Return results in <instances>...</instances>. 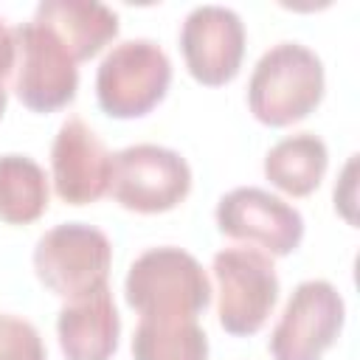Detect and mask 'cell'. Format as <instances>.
<instances>
[{
    "mask_svg": "<svg viewBox=\"0 0 360 360\" xmlns=\"http://www.w3.org/2000/svg\"><path fill=\"white\" fill-rule=\"evenodd\" d=\"M323 62L301 42H278L262 53L248 82V107L267 127L307 118L323 98Z\"/></svg>",
    "mask_w": 360,
    "mask_h": 360,
    "instance_id": "6da1fadb",
    "label": "cell"
},
{
    "mask_svg": "<svg viewBox=\"0 0 360 360\" xmlns=\"http://www.w3.org/2000/svg\"><path fill=\"white\" fill-rule=\"evenodd\" d=\"M124 295L141 318H197L211 304V281L191 253L163 245L129 264Z\"/></svg>",
    "mask_w": 360,
    "mask_h": 360,
    "instance_id": "7a4b0ae2",
    "label": "cell"
},
{
    "mask_svg": "<svg viewBox=\"0 0 360 360\" xmlns=\"http://www.w3.org/2000/svg\"><path fill=\"white\" fill-rule=\"evenodd\" d=\"M110 264L112 245L107 233L87 222H62L45 231L34 248L37 278L65 301L104 290Z\"/></svg>",
    "mask_w": 360,
    "mask_h": 360,
    "instance_id": "3957f363",
    "label": "cell"
},
{
    "mask_svg": "<svg viewBox=\"0 0 360 360\" xmlns=\"http://www.w3.org/2000/svg\"><path fill=\"white\" fill-rule=\"evenodd\" d=\"M172 84V62L152 39L118 42L96 70L98 107L112 118H141L155 110Z\"/></svg>",
    "mask_w": 360,
    "mask_h": 360,
    "instance_id": "277c9868",
    "label": "cell"
},
{
    "mask_svg": "<svg viewBox=\"0 0 360 360\" xmlns=\"http://www.w3.org/2000/svg\"><path fill=\"white\" fill-rule=\"evenodd\" d=\"M217 278V315L219 326L228 335H256L276 301H278V276L273 259L256 248H225L214 256Z\"/></svg>",
    "mask_w": 360,
    "mask_h": 360,
    "instance_id": "5b68a950",
    "label": "cell"
},
{
    "mask_svg": "<svg viewBox=\"0 0 360 360\" xmlns=\"http://www.w3.org/2000/svg\"><path fill=\"white\" fill-rule=\"evenodd\" d=\"M191 191V169L174 149L135 143L112 155L110 194L138 214H160L180 205Z\"/></svg>",
    "mask_w": 360,
    "mask_h": 360,
    "instance_id": "8992f818",
    "label": "cell"
},
{
    "mask_svg": "<svg viewBox=\"0 0 360 360\" xmlns=\"http://www.w3.org/2000/svg\"><path fill=\"white\" fill-rule=\"evenodd\" d=\"M14 48V93L28 110L53 112L76 98V59L45 22L31 20L17 25Z\"/></svg>",
    "mask_w": 360,
    "mask_h": 360,
    "instance_id": "52a82bcc",
    "label": "cell"
},
{
    "mask_svg": "<svg viewBox=\"0 0 360 360\" xmlns=\"http://www.w3.org/2000/svg\"><path fill=\"white\" fill-rule=\"evenodd\" d=\"M343 318L346 307L335 284L323 278L301 281L270 335L273 360H321L338 340Z\"/></svg>",
    "mask_w": 360,
    "mask_h": 360,
    "instance_id": "ba28073f",
    "label": "cell"
},
{
    "mask_svg": "<svg viewBox=\"0 0 360 360\" xmlns=\"http://www.w3.org/2000/svg\"><path fill=\"white\" fill-rule=\"evenodd\" d=\"M217 228L231 239L259 245L267 256H287L304 239V217L281 197L256 186H239L219 197Z\"/></svg>",
    "mask_w": 360,
    "mask_h": 360,
    "instance_id": "9c48e42d",
    "label": "cell"
},
{
    "mask_svg": "<svg viewBox=\"0 0 360 360\" xmlns=\"http://www.w3.org/2000/svg\"><path fill=\"white\" fill-rule=\"evenodd\" d=\"M180 51L188 73L208 87L231 82L245 56L242 17L228 6H197L180 25Z\"/></svg>",
    "mask_w": 360,
    "mask_h": 360,
    "instance_id": "30bf717a",
    "label": "cell"
},
{
    "mask_svg": "<svg viewBox=\"0 0 360 360\" xmlns=\"http://www.w3.org/2000/svg\"><path fill=\"white\" fill-rule=\"evenodd\" d=\"M51 174L56 194L70 205H87L110 191L112 155L104 141L82 121H62L51 146Z\"/></svg>",
    "mask_w": 360,
    "mask_h": 360,
    "instance_id": "8fae6325",
    "label": "cell"
},
{
    "mask_svg": "<svg viewBox=\"0 0 360 360\" xmlns=\"http://www.w3.org/2000/svg\"><path fill=\"white\" fill-rule=\"evenodd\" d=\"M59 349L65 360H110L118 349L121 318L110 290L68 301L56 318Z\"/></svg>",
    "mask_w": 360,
    "mask_h": 360,
    "instance_id": "7c38bea8",
    "label": "cell"
},
{
    "mask_svg": "<svg viewBox=\"0 0 360 360\" xmlns=\"http://www.w3.org/2000/svg\"><path fill=\"white\" fill-rule=\"evenodd\" d=\"M34 20L45 22L76 62L96 56L118 34V14L90 0H45L37 6Z\"/></svg>",
    "mask_w": 360,
    "mask_h": 360,
    "instance_id": "4fadbf2b",
    "label": "cell"
},
{
    "mask_svg": "<svg viewBox=\"0 0 360 360\" xmlns=\"http://www.w3.org/2000/svg\"><path fill=\"white\" fill-rule=\"evenodd\" d=\"M326 166H329L326 143L312 132H295L278 141L264 155V177L276 188L292 197L312 194L323 180Z\"/></svg>",
    "mask_w": 360,
    "mask_h": 360,
    "instance_id": "5bb4252c",
    "label": "cell"
},
{
    "mask_svg": "<svg viewBox=\"0 0 360 360\" xmlns=\"http://www.w3.org/2000/svg\"><path fill=\"white\" fill-rule=\"evenodd\" d=\"M132 360H208V335L197 318L143 315L132 335Z\"/></svg>",
    "mask_w": 360,
    "mask_h": 360,
    "instance_id": "9a60e30c",
    "label": "cell"
},
{
    "mask_svg": "<svg viewBox=\"0 0 360 360\" xmlns=\"http://www.w3.org/2000/svg\"><path fill=\"white\" fill-rule=\"evenodd\" d=\"M45 208V169L25 155H0V219L11 225H25L39 219Z\"/></svg>",
    "mask_w": 360,
    "mask_h": 360,
    "instance_id": "2e32d148",
    "label": "cell"
},
{
    "mask_svg": "<svg viewBox=\"0 0 360 360\" xmlns=\"http://www.w3.org/2000/svg\"><path fill=\"white\" fill-rule=\"evenodd\" d=\"M0 360H45L37 326L17 315H0Z\"/></svg>",
    "mask_w": 360,
    "mask_h": 360,
    "instance_id": "e0dca14e",
    "label": "cell"
},
{
    "mask_svg": "<svg viewBox=\"0 0 360 360\" xmlns=\"http://www.w3.org/2000/svg\"><path fill=\"white\" fill-rule=\"evenodd\" d=\"M14 59H17V48H14V31L6 25V20L0 17V118L6 112V98H8V79L14 76Z\"/></svg>",
    "mask_w": 360,
    "mask_h": 360,
    "instance_id": "ac0fdd59",
    "label": "cell"
},
{
    "mask_svg": "<svg viewBox=\"0 0 360 360\" xmlns=\"http://www.w3.org/2000/svg\"><path fill=\"white\" fill-rule=\"evenodd\" d=\"M354 166H357V155L349 158L338 186H335V208H340V214L354 222Z\"/></svg>",
    "mask_w": 360,
    "mask_h": 360,
    "instance_id": "d6986e66",
    "label": "cell"
}]
</instances>
